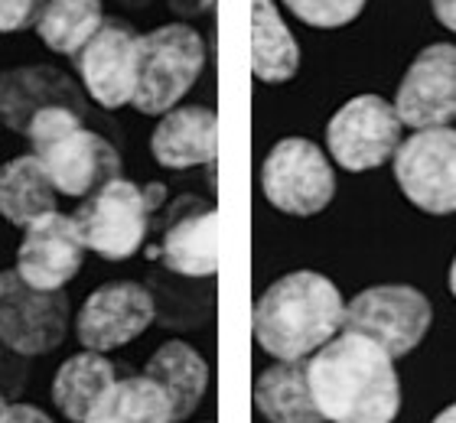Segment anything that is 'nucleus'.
I'll return each mask as SVG.
<instances>
[{"label": "nucleus", "mask_w": 456, "mask_h": 423, "mask_svg": "<svg viewBox=\"0 0 456 423\" xmlns=\"http://www.w3.org/2000/svg\"><path fill=\"white\" fill-rule=\"evenodd\" d=\"M255 404L271 423H323L310 395L306 362H277L255 381Z\"/></svg>", "instance_id": "nucleus-20"}, {"label": "nucleus", "mask_w": 456, "mask_h": 423, "mask_svg": "<svg viewBox=\"0 0 456 423\" xmlns=\"http://www.w3.org/2000/svg\"><path fill=\"white\" fill-rule=\"evenodd\" d=\"M53 104H66L82 111V94L53 66H27L10 69L0 76V124L17 134H27L29 121L37 118L43 108Z\"/></svg>", "instance_id": "nucleus-16"}, {"label": "nucleus", "mask_w": 456, "mask_h": 423, "mask_svg": "<svg viewBox=\"0 0 456 423\" xmlns=\"http://www.w3.org/2000/svg\"><path fill=\"white\" fill-rule=\"evenodd\" d=\"M137 33L121 20H105L76 56L86 92L102 108H124L137 88Z\"/></svg>", "instance_id": "nucleus-14"}, {"label": "nucleus", "mask_w": 456, "mask_h": 423, "mask_svg": "<svg viewBox=\"0 0 456 423\" xmlns=\"http://www.w3.org/2000/svg\"><path fill=\"white\" fill-rule=\"evenodd\" d=\"M206 66V43L186 23H167L137 39V88L134 108L141 114H167L183 102Z\"/></svg>", "instance_id": "nucleus-5"}, {"label": "nucleus", "mask_w": 456, "mask_h": 423, "mask_svg": "<svg viewBox=\"0 0 456 423\" xmlns=\"http://www.w3.org/2000/svg\"><path fill=\"white\" fill-rule=\"evenodd\" d=\"M212 0H173V10H180V13H200V10L209 7Z\"/></svg>", "instance_id": "nucleus-29"}, {"label": "nucleus", "mask_w": 456, "mask_h": 423, "mask_svg": "<svg viewBox=\"0 0 456 423\" xmlns=\"http://www.w3.org/2000/svg\"><path fill=\"white\" fill-rule=\"evenodd\" d=\"M143 375L153 378L167 391L173 404V423L192 417V411L202 404L209 387V365L206 358L186 342H167L151 355Z\"/></svg>", "instance_id": "nucleus-18"}, {"label": "nucleus", "mask_w": 456, "mask_h": 423, "mask_svg": "<svg viewBox=\"0 0 456 423\" xmlns=\"http://www.w3.org/2000/svg\"><path fill=\"white\" fill-rule=\"evenodd\" d=\"M395 183L428 216L456 212V127H430L404 137L391 157Z\"/></svg>", "instance_id": "nucleus-8"}, {"label": "nucleus", "mask_w": 456, "mask_h": 423, "mask_svg": "<svg viewBox=\"0 0 456 423\" xmlns=\"http://www.w3.org/2000/svg\"><path fill=\"white\" fill-rule=\"evenodd\" d=\"M261 189L267 202L287 216L310 218L336 196V173L326 153L306 137H284L265 157Z\"/></svg>", "instance_id": "nucleus-7"}, {"label": "nucleus", "mask_w": 456, "mask_h": 423, "mask_svg": "<svg viewBox=\"0 0 456 423\" xmlns=\"http://www.w3.org/2000/svg\"><path fill=\"white\" fill-rule=\"evenodd\" d=\"M4 411H7V404H4V397H0V414H4Z\"/></svg>", "instance_id": "nucleus-32"}, {"label": "nucleus", "mask_w": 456, "mask_h": 423, "mask_svg": "<svg viewBox=\"0 0 456 423\" xmlns=\"http://www.w3.org/2000/svg\"><path fill=\"white\" fill-rule=\"evenodd\" d=\"M434 320L430 300L408 283L369 287L346 303V332H359L381 346L391 358L411 355L424 342Z\"/></svg>", "instance_id": "nucleus-6"}, {"label": "nucleus", "mask_w": 456, "mask_h": 423, "mask_svg": "<svg viewBox=\"0 0 456 423\" xmlns=\"http://www.w3.org/2000/svg\"><path fill=\"white\" fill-rule=\"evenodd\" d=\"M430 7H434V17L456 33V0H430Z\"/></svg>", "instance_id": "nucleus-28"}, {"label": "nucleus", "mask_w": 456, "mask_h": 423, "mask_svg": "<svg viewBox=\"0 0 456 423\" xmlns=\"http://www.w3.org/2000/svg\"><path fill=\"white\" fill-rule=\"evenodd\" d=\"M219 212L200 199L176 202L153 257L180 277H212L219 271Z\"/></svg>", "instance_id": "nucleus-15"}, {"label": "nucleus", "mask_w": 456, "mask_h": 423, "mask_svg": "<svg viewBox=\"0 0 456 423\" xmlns=\"http://www.w3.org/2000/svg\"><path fill=\"white\" fill-rule=\"evenodd\" d=\"M151 153L167 169H192L216 163V153H219L216 111L202 104L167 111L151 137Z\"/></svg>", "instance_id": "nucleus-17"}, {"label": "nucleus", "mask_w": 456, "mask_h": 423, "mask_svg": "<svg viewBox=\"0 0 456 423\" xmlns=\"http://www.w3.org/2000/svg\"><path fill=\"white\" fill-rule=\"evenodd\" d=\"M0 423H53L39 407L29 404H10L4 414H0Z\"/></svg>", "instance_id": "nucleus-27"}, {"label": "nucleus", "mask_w": 456, "mask_h": 423, "mask_svg": "<svg viewBox=\"0 0 456 423\" xmlns=\"http://www.w3.org/2000/svg\"><path fill=\"white\" fill-rule=\"evenodd\" d=\"M447 283H450V293L456 297V257H453V264H450V277H447Z\"/></svg>", "instance_id": "nucleus-31"}, {"label": "nucleus", "mask_w": 456, "mask_h": 423, "mask_svg": "<svg viewBox=\"0 0 456 423\" xmlns=\"http://www.w3.org/2000/svg\"><path fill=\"white\" fill-rule=\"evenodd\" d=\"M27 141L33 157L43 163L56 192L88 199L95 189L121 176V157L102 134L88 131L82 111L53 104L29 121Z\"/></svg>", "instance_id": "nucleus-3"}, {"label": "nucleus", "mask_w": 456, "mask_h": 423, "mask_svg": "<svg viewBox=\"0 0 456 423\" xmlns=\"http://www.w3.org/2000/svg\"><path fill=\"white\" fill-rule=\"evenodd\" d=\"M369 0H284V7L297 20H304L306 27L316 29H336L346 27L365 10Z\"/></svg>", "instance_id": "nucleus-25"}, {"label": "nucleus", "mask_w": 456, "mask_h": 423, "mask_svg": "<svg viewBox=\"0 0 456 423\" xmlns=\"http://www.w3.org/2000/svg\"><path fill=\"white\" fill-rule=\"evenodd\" d=\"M69 322L66 293L29 287L17 271L0 273V342L17 355H46L62 342Z\"/></svg>", "instance_id": "nucleus-10"}, {"label": "nucleus", "mask_w": 456, "mask_h": 423, "mask_svg": "<svg viewBox=\"0 0 456 423\" xmlns=\"http://www.w3.org/2000/svg\"><path fill=\"white\" fill-rule=\"evenodd\" d=\"M105 23L102 0H46L37 20V33L43 46L62 56H78L82 46Z\"/></svg>", "instance_id": "nucleus-24"}, {"label": "nucleus", "mask_w": 456, "mask_h": 423, "mask_svg": "<svg viewBox=\"0 0 456 423\" xmlns=\"http://www.w3.org/2000/svg\"><path fill=\"white\" fill-rule=\"evenodd\" d=\"M306 378L326 423H395L401 411L395 358L359 332L342 329L306 358Z\"/></svg>", "instance_id": "nucleus-1"}, {"label": "nucleus", "mask_w": 456, "mask_h": 423, "mask_svg": "<svg viewBox=\"0 0 456 423\" xmlns=\"http://www.w3.org/2000/svg\"><path fill=\"white\" fill-rule=\"evenodd\" d=\"M300 69V46L281 20L274 0H251V72L257 82H290Z\"/></svg>", "instance_id": "nucleus-19"}, {"label": "nucleus", "mask_w": 456, "mask_h": 423, "mask_svg": "<svg viewBox=\"0 0 456 423\" xmlns=\"http://www.w3.org/2000/svg\"><path fill=\"white\" fill-rule=\"evenodd\" d=\"M346 322V300L330 277L294 271L274 281L255 306V338L277 362H306L333 342Z\"/></svg>", "instance_id": "nucleus-2"}, {"label": "nucleus", "mask_w": 456, "mask_h": 423, "mask_svg": "<svg viewBox=\"0 0 456 423\" xmlns=\"http://www.w3.org/2000/svg\"><path fill=\"white\" fill-rule=\"evenodd\" d=\"M86 423H173V404L153 378H118L92 407Z\"/></svg>", "instance_id": "nucleus-23"}, {"label": "nucleus", "mask_w": 456, "mask_h": 423, "mask_svg": "<svg viewBox=\"0 0 456 423\" xmlns=\"http://www.w3.org/2000/svg\"><path fill=\"white\" fill-rule=\"evenodd\" d=\"M167 189L160 183L137 186L131 179H111L78 206L76 218L82 245L108 261H124L141 251L151 232L153 212L163 206Z\"/></svg>", "instance_id": "nucleus-4"}, {"label": "nucleus", "mask_w": 456, "mask_h": 423, "mask_svg": "<svg viewBox=\"0 0 456 423\" xmlns=\"http://www.w3.org/2000/svg\"><path fill=\"white\" fill-rule=\"evenodd\" d=\"M401 124L414 131L450 127L456 121V46L434 43L420 49L395 92Z\"/></svg>", "instance_id": "nucleus-11"}, {"label": "nucleus", "mask_w": 456, "mask_h": 423, "mask_svg": "<svg viewBox=\"0 0 456 423\" xmlns=\"http://www.w3.org/2000/svg\"><path fill=\"white\" fill-rule=\"evenodd\" d=\"M82 235L72 216L49 212L23 228V241L17 248V267L13 271L37 290H62L78 271H82Z\"/></svg>", "instance_id": "nucleus-13"}, {"label": "nucleus", "mask_w": 456, "mask_h": 423, "mask_svg": "<svg viewBox=\"0 0 456 423\" xmlns=\"http://www.w3.org/2000/svg\"><path fill=\"white\" fill-rule=\"evenodd\" d=\"M118 381L114 365L102 352H78L62 362L53 378V401L72 423H86L92 407L105 397L108 387Z\"/></svg>", "instance_id": "nucleus-22"}, {"label": "nucleus", "mask_w": 456, "mask_h": 423, "mask_svg": "<svg viewBox=\"0 0 456 423\" xmlns=\"http://www.w3.org/2000/svg\"><path fill=\"white\" fill-rule=\"evenodd\" d=\"M46 0H0V33H20L37 27Z\"/></svg>", "instance_id": "nucleus-26"}, {"label": "nucleus", "mask_w": 456, "mask_h": 423, "mask_svg": "<svg viewBox=\"0 0 456 423\" xmlns=\"http://www.w3.org/2000/svg\"><path fill=\"white\" fill-rule=\"evenodd\" d=\"M330 157L349 173H369L388 163L401 147V118L381 94H359L330 118Z\"/></svg>", "instance_id": "nucleus-9"}, {"label": "nucleus", "mask_w": 456, "mask_h": 423, "mask_svg": "<svg viewBox=\"0 0 456 423\" xmlns=\"http://www.w3.org/2000/svg\"><path fill=\"white\" fill-rule=\"evenodd\" d=\"M56 212V186L33 153L13 157L0 167V216L10 225L27 228L37 218Z\"/></svg>", "instance_id": "nucleus-21"}, {"label": "nucleus", "mask_w": 456, "mask_h": 423, "mask_svg": "<svg viewBox=\"0 0 456 423\" xmlns=\"http://www.w3.org/2000/svg\"><path fill=\"white\" fill-rule=\"evenodd\" d=\"M157 306L147 287L131 281H114L98 287L78 310L76 332L86 352H114L131 346L134 338L151 329Z\"/></svg>", "instance_id": "nucleus-12"}, {"label": "nucleus", "mask_w": 456, "mask_h": 423, "mask_svg": "<svg viewBox=\"0 0 456 423\" xmlns=\"http://www.w3.org/2000/svg\"><path fill=\"white\" fill-rule=\"evenodd\" d=\"M434 423H456V404H450V407H444L437 417H434Z\"/></svg>", "instance_id": "nucleus-30"}]
</instances>
